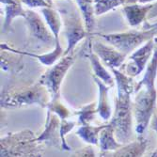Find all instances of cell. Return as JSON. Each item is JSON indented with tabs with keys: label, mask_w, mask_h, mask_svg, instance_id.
Masks as SVG:
<instances>
[{
	"label": "cell",
	"mask_w": 157,
	"mask_h": 157,
	"mask_svg": "<svg viewBox=\"0 0 157 157\" xmlns=\"http://www.w3.org/2000/svg\"><path fill=\"white\" fill-rule=\"evenodd\" d=\"M114 73L118 87V96L115 100V112L110 123L114 127L116 138L122 144H127L132 136V120H133V104L131 94L135 92L136 82L129 75L121 71L111 69Z\"/></svg>",
	"instance_id": "obj_1"
},
{
	"label": "cell",
	"mask_w": 157,
	"mask_h": 157,
	"mask_svg": "<svg viewBox=\"0 0 157 157\" xmlns=\"http://www.w3.org/2000/svg\"><path fill=\"white\" fill-rule=\"evenodd\" d=\"M51 99L52 96L47 88L38 82L34 85L5 89L1 93L0 102L3 108H19L34 105L47 108Z\"/></svg>",
	"instance_id": "obj_2"
},
{
	"label": "cell",
	"mask_w": 157,
	"mask_h": 157,
	"mask_svg": "<svg viewBox=\"0 0 157 157\" xmlns=\"http://www.w3.org/2000/svg\"><path fill=\"white\" fill-rule=\"evenodd\" d=\"M30 130L9 134L0 141V156H42L41 143Z\"/></svg>",
	"instance_id": "obj_3"
},
{
	"label": "cell",
	"mask_w": 157,
	"mask_h": 157,
	"mask_svg": "<svg viewBox=\"0 0 157 157\" xmlns=\"http://www.w3.org/2000/svg\"><path fill=\"white\" fill-rule=\"evenodd\" d=\"M156 99V89L149 90L143 87L136 92V100L133 104V113L136 119L137 139H144V135L154 114Z\"/></svg>",
	"instance_id": "obj_4"
},
{
	"label": "cell",
	"mask_w": 157,
	"mask_h": 157,
	"mask_svg": "<svg viewBox=\"0 0 157 157\" xmlns=\"http://www.w3.org/2000/svg\"><path fill=\"white\" fill-rule=\"evenodd\" d=\"M157 34V26L151 29H143L140 31L132 30L122 33L113 34H98L109 44L115 47L124 55H129L136 50L148 40L153 39Z\"/></svg>",
	"instance_id": "obj_5"
},
{
	"label": "cell",
	"mask_w": 157,
	"mask_h": 157,
	"mask_svg": "<svg viewBox=\"0 0 157 157\" xmlns=\"http://www.w3.org/2000/svg\"><path fill=\"white\" fill-rule=\"evenodd\" d=\"M75 62V56L73 53L63 56V58L59 61L50 68L48 71L42 75L39 80L40 84L47 88L51 93L52 99L59 97V90L61 87V83L68 72V70L72 67Z\"/></svg>",
	"instance_id": "obj_6"
},
{
	"label": "cell",
	"mask_w": 157,
	"mask_h": 157,
	"mask_svg": "<svg viewBox=\"0 0 157 157\" xmlns=\"http://www.w3.org/2000/svg\"><path fill=\"white\" fill-rule=\"evenodd\" d=\"M82 19L83 17H80L76 13L64 14L63 33L67 39V48L64 52V56L73 53L78 42L90 34Z\"/></svg>",
	"instance_id": "obj_7"
},
{
	"label": "cell",
	"mask_w": 157,
	"mask_h": 157,
	"mask_svg": "<svg viewBox=\"0 0 157 157\" xmlns=\"http://www.w3.org/2000/svg\"><path fill=\"white\" fill-rule=\"evenodd\" d=\"M155 46V38L148 40L145 44L135 50L129 56V62L124 64L121 72L131 77H136L144 71L151 58Z\"/></svg>",
	"instance_id": "obj_8"
},
{
	"label": "cell",
	"mask_w": 157,
	"mask_h": 157,
	"mask_svg": "<svg viewBox=\"0 0 157 157\" xmlns=\"http://www.w3.org/2000/svg\"><path fill=\"white\" fill-rule=\"evenodd\" d=\"M61 119L56 113L47 110V118L42 133L36 138L39 143H45L49 147L62 149V140L60 136Z\"/></svg>",
	"instance_id": "obj_9"
},
{
	"label": "cell",
	"mask_w": 157,
	"mask_h": 157,
	"mask_svg": "<svg viewBox=\"0 0 157 157\" xmlns=\"http://www.w3.org/2000/svg\"><path fill=\"white\" fill-rule=\"evenodd\" d=\"M25 19L29 33L33 38L45 44H53L54 41L56 42L53 33L48 29L47 25H45L36 11L26 10V16Z\"/></svg>",
	"instance_id": "obj_10"
},
{
	"label": "cell",
	"mask_w": 157,
	"mask_h": 157,
	"mask_svg": "<svg viewBox=\"0 0 157 157\" xmlns=\"http://www.w3.org/2000/svg\"><path fill=\"white\" fill-rule=\"evenodd\" d=\"M92 49L94 53L103 60L105 66L110 69L120 68L126 58V55L117 50L115 47L105 45L100 41L92 42Z\"/></svg>",
	"instance_id": "obj_11"
},
{
	"label": "cell",
	"mask_w": 157,
	"mask_h": 157,
	"mask_svg": "<svg viewBox=\"0 0 157 157\" xmlns=\"http://www.w3.org/2000/svg\"><path fill=\"white\" fill-rule=\"evenodd\" d=\"M153 4L131 3L123 7V13L131 26H136L145 22L147 16L150 15L151 10L153 9Z\"/></svg>",
	"instance_id": "obj_12"
},
{
	"label": "cell",
	"mask_w": 157,
	"mask_h": 157,
	"mask_svg": "<svg viewBox=\"0 0 157 157\" xmlns=\"http://www.w3.org/2000/svg\"><path fill=\"white\" fill-rule=\"evenodd\" d=\"M0 47H1V49H4V50H9V51H11V52L18 53L20 55H23V56H31V58H35L45 66H52L55 62L58 61L62 56H64V52H65L63 50L62 46L60 45L59 40L56 41V46H55V48H54V50L52 52H50L48 54L46 53V54H44V55H36V54L30 53V52L16 50V49H13V48L10 47L6 44H2L1 45H0Z\"/></svg>",
	"instance_id": "obj_13"
},
{
	"label": "cell",
	"mask_w": 157,
	"mask_h": 157,
	"mask_svg": "<svg viewBox=\"0 0 157 157\" xmlns=\"http://www.w3.org/2000/svg\"><path fill=\"white\" fill-rule=\"evenodd\" d=\"M0 2L4 6L5 10V21L2 32L6 33L10 30L14 19L17 17L25 18L26 10H25L22 6V0H0Z\"/></svg>",
	"instance_id": "obj_14"
},
{
	"label": "cell",
	"mask_w": 157,
	"mask_h": 157,
	"mask_svg": "<svg viewBox=\"0 0 157 157\" xmlns=\"http://www.w3.org/2000/svg\"><path fill=\"white\" fill-rule=\"evenodd\" d=\"M148 146L147 139H137V141H134L132 143L122 145L121 148L114 151H106L101 152L100 156H122V157H136L142 156L144 154Z\"/></svg>",
	"instance_id": "obj_15"
},
{
	"label": "cell",
	"mask_w": 157,
	"mask_h": 157,
	"mask_svg": "<svg viewBox=\"0 0 157 157\" xmlns=\"http://www.w3.org/2000/svg\"><path fill=\"white\" fill-rule=\"evenodd\" d=\"M94 82L97 84L99 89V102L97 103V113L104 121H109L111 119V106L108 99V91L111 87L104 83L96 75H92Z\"/></svg>",
	"instance_id": "obj_16"
},
{
	"label": "cell",
	"mask_w": 157,
	"mask_h": 157,
	"mask_svg": "<svg viewBox=\"0 0 157 157\" xmlns=\"http://www.w3.org/2000/svg\"><path fill=\"white\" fill-rule=\"evenodd\" d=\"M86 56L90 59L92 70H93V75L99 77L104 83H105L109 87H113L114 86V79L110 75V74L107 72V70L104 67V65L100 62L99 56L92 51V41L90 39H89V48L86 49Z\"/></svg>",
	"instance_id": "obj_17"
},
{
	"label": "cell",
	"mask_w": 157,
	"mask_h": 157,
	"mask_svg": "<svg viewBox=\"0 0 157 157\" xmlns=\"http://www.w3.org/2000/svg\"><path fill=\"white\" fill-rule=\"evenodd\" d=\"M157 75V38H155V46L154 50L152 53L151 58L149 60V63L147 64V68L145 71V75L140 80L136 86V90L135 93L141 88H146L149 90H153L155 89V78Z\"/></svg>",
	"instance_id": "obj_18"
},
{
	"label": "cell",
	"mask_w": 157,
	"mask_h": 157,
	"mask_svg": "<svg viewBox=\"0 0 157 157\" xmlns=\"http://www.w3.org/2000/svg\"><path fill=\"white\" fill-rule=\"evenodd\" d=\"M11 52L9 50L1 49V69L4 72H9L10 74H17L23 70L24 61L23 55Z\"/></svg>",
	"instance_id": "obj_19"
},
{
	"label": "cell",
	"mask_w": 157,
	"mask_h": 157,
	"mask_svg": "<svg viewBox=\"0 0 157 157\" xmlns=\"http://www.w3.org/2000/svg\"><path fill=\"white\" fill-rule=\"evenodd\" d=\"M114 127L109 122L100 133L99 136V147L101 149V152L114 151L121 148L123 144L121 143L114 136Z\"/></svg>",
	"instance_id": "obj_20"
},
{
	"label": "cell",
	"mask_w": 157,
	"mask_h": 157,
	"mask_svg": "<svg viewBox=\"0 0 157 157\" xmlns=\"http://www.w3.org/2000/svg\"><path fill=\"white\" fill-rule=\"evenodd\" d=\"M41 13L44 16L45 22L49 27V29L53 33L56 41L59 40V34L61 32L62 25H63L60 13L52 8H42Z\"/></svg>",
	"instance_id": "obj_21"
},
{
	"label": "cell",
	"mask_w": 157,
	"mask_h": 157,
	"mask_svg": "<svg viewBox=\"0 0 157 157\" xmlns=\"http://www.w3.org/2000/svg\"><path fill=\"white\" fill-rule=\"evenodd\" d=\"M81 15L86 25V28L90 34L92 33L95 28V10H94V0H75Z\"/></svg>",
	"instance_id": "obj_22"
},
{
	"label": "cell",
	"mask_w": 157,
	"mask_h": 157,
	"mask_svg": "<svg viewBox=\"0 0 157 157\" xmlns=\"http://www.w3.org/2000/svg\"><path fill=\"white\" fill-rule=\"evenodd\" d=\"M107 124L92 126L90 124L82 125L76 130V135L85 142L91 145H99V136L100 133Z\"/></svg>",
	"instance_id": "obj_23"
},
{
	"label": "cell",
	"mask_w": 157,
	"mask_h": 157,
	"mask_svg": "<svg viewBox=\"0 0 157 157\" xmlns=\"http://www.w3.org/2000/svg\"><path fill=\"white\" fill-rule=\"evenodd\" d=\"M127 2L128 0H94L95 15H103L121 5L127 4Z\"/></svg>",
	"instance_id": "obj_24"
},
{
	"label": "cell",
	"mask_w": 157,
	"mask_h": 157,
	"mask_svg": "<svg viewBox=\"0 0 157 157\" xmlns=\"http://www.w3.org/2000/svg\"><path fill=\"white\" fill-rule=\"evenodd\" d=\"M97 113V103H91L88 105H85L80 110L75 112V115L78 116V121L81 125L90 124Z\"/></svg>",
	"instance_id": "obj_25"
},
{
	"label": "cell",
	"mask_w": 157,
	"mask_h": 157,
	"mask_svg": "<svg viewBox=\"0 0 157 157\" xmlns=\"http://www.w3.org/2000/svg\"><path fill=\"white\" fill-rule=\"evenodd\" d=\"M47 110L56 113L61 120L67 119L71 116V111L60 102V97L51 99L50 103L47 105Z\"/></svg>",
	"instance_id": "obj_26"
},
{
	"label": "cell",
	"mask_w": 157,
	"mask_h": 157,
	"mask_svg": "<svg viewBox=\"0 0 157 157\" xmlns=\"http://www.w3.org/2000/svg\"><path fill=\"white\" fill-rule=\"evenodd\" d=\"M75 126V121H67V119L61 120V124H60V136L62 140V150L64 151H71V147L67 144V142L65 140V136L68 133H70L74 129V127Z\"/></svg>",
	"instance_id": "obj_27"
},
{
	"label": "cell",
	"mask_w": 157,
	"mask_h": 157,
	"mask_svg": "<svg viewBox=\"0 0 157 157\" xmlns=\"http://www.w3.org/2000/svg\"><path fill=\"white\" fill-rule=\"evenodd\" d=\"M23 4L29 9L36 8H52L53 1L52 0H22Z\"/></svg>",
	"instance_id": "obj_28"
},
{
	"label": "cell",
	"mask_w": 157,
	"mask_h": 157,
	"mask_svg": "<svg viewBox=\"0 0 157 157\" xmlns=\"http://www.w3.org/2000/svg\"><path fill=\"white\" fill-rule=\"evenodd\" d=\"M75 156H95V152L90 146H88L76 151Z\"/></svg>",
	"instance_id": "obj_29"
},
{
	"label": "cell",
	"mask_w": 157,
	"mask_h": 157,
	"mask_svg": "<svg viewBox=\"0 0 157 157\" xmlns=\"http://www.w3.org/2000/svg\"><path fill=\"white\" fill-rule=\"evenodd\" d=\"M152 121H151V129L154 130L157 134V115L156 114H153V116H152ZM151 156L153 157H157V149L155 150V151H153L151 153Z\"/></svg>",
	"instance_id": "obj_30"
},
{
	"label": "cell",
	"mask_w": 157,
	"mask_h": 157,
	"mask_svg": "<svg viewBox=\"0 0 157 157\" xmlns=\"http://www.w3.org/2000/svg\"><path fill=\"white\" fill-rule=\"evenodd\" d=\"M156 0H128L127 4H131V3H140V4H149L151 2H154Z\"/></svg>",
	"instance_id": "obj_31"
},
{
	"label": "cell",
	"mask_w": 157,
	"mask_h": 157,
	"mask_svg": "<svg viewBox=\"0 0 157 157\" xmlns=\"http://www.w3.org/2000/svg\"><path fill=\"white\" fill-rule=\"evenodd\" d=\"M157 26V23L154 24H150V23H145L143 25V29H151V28L156 27Z\"/></svg>",
	"instance_id": "obj_32"
}]
</instances>
